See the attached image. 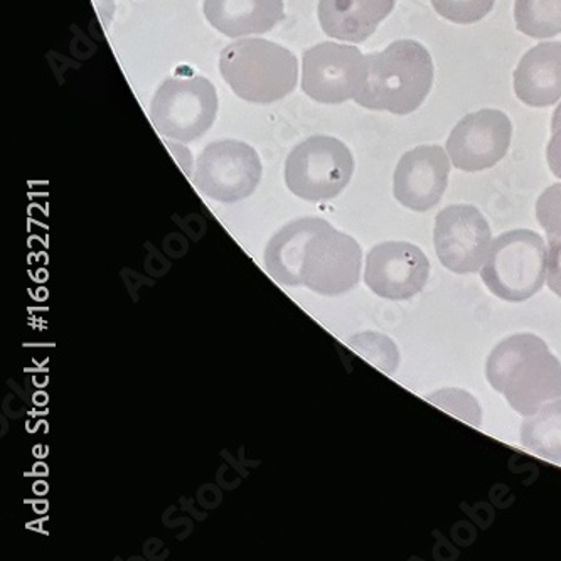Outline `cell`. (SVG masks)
I'll use <instances>...</instances> for the list:
<instances>
[{"mask_svg":"<svg viewBox=\"0 0 561 561\" xmlns=\"http://www.w3.org/2000/svg\"><path fill=\"white\" fill-rule=\"evenodd\" d=\"M547 285L561 297V238H548Z\"/></svg>","mask_w":561,"mask_h":561,"instance_id":"obj_24","label":"cell"},{"mask_svg":"<svg viewBox=\"0 0 561 561\" xmlns=\"http://www.w3.org/2000/svg\"><path fill=\"white\" fill-rule=\"evenodd\" d=\"M522 444L528 453L561 463V397L526 416L522 425Z\"/></svg>","mask_w":561,"mask_h":561,"instance_id":"obj_18","label":"cell"},{"mask_svg":"<svg viewBox=\"0 0 561 561\" xmlns=\"http://www.w3.org/2000/svg\"><path fill=\"white\" fill-rule=\"evenodd\" d=\"M536 218L548 238H561V184H553L538 197Z\"/></svg>","mask_w":561,"mask_h":561,"instance_id":"obj_23","label":"cell"},{"mask_svg":"<svg viewBox=\"0 0 561 561\" xmlns=\"http://www.w3.org/2000/svg\"><path fill=\"white\" fill-rule=\"evenodd\" d=\"M547 161L550 171L561 179V103L551 118V139L548 142Z\"/></svg>","mask_w":561,"mask_h":561,"instance_id":"obj_25","label":"cell"},{"mask_svg":"<svg viewBox=\"0 0 561 561\" xmlns=\"http://www.w3.org/2000/svg\"><path fill=\"white\" fill-rule=\"evenodd\" d=\"M485 378L523 416L561 397V363L543 340L526 332L511 335L492 350Z\"/></svg>","mask_w":561,"mask_h":561,"instance_id":"obj_1","label":"cell"},{"mask_svg":"<svg viewBox=\"0 0 561 561\" xmlns=\"http://www.w3.org/2000/svg\"><path fill=\"white\" fill-rule=\"evenodd\" d=\"M368 61L353 44L321 43L302 58V90L313 102L340 105L362 93Z\"/></svg>","mask_w":561,"mask_h":561,"instance_id":"obj_8","label":"cell"},{"mask_svg":"<svg viewBox=\"0 0 561 561\" xmlns=\"http://www.w3.org/2000/svg\"><path fill=\"white\" fill-rule=\"evenodd\" d=\"M322 222L324 219L321 218L294 219L271 238L263 260L266 272L275 282L284 287L302 285L304 253Z\"/></svg>","mask_w":561,"mask_h":561,"instance_id":"obj_17","label":"cell"},{"mask_svg":"<svg viewBox=\"0 0 561 561\" xmlns=\"http://www.w3.org/2000/svg\"><path fill=\"white\" fill-rule=\"evenodd\" d=\"M438 15L454 24H476L491 14L496 0H431Z\"/></svg>","mask_w":561,"mask_h":561,"instance_id":"obj_21","label":"cell"},{"mask_svg":"<svg viewBox=\"0 0 561 561\" xmlns=\"http://www.w3.org/2000/svg\"><path fill=\"white\" fill-rule=\"evenodd\" d=\"M431 262L425 253L407 241L376 244L366 259V285L383 299H412L425 288Z\"/></svg>","mask_w":561,"mask_h":561,"instance_id":"obj_12","label":"cell"},{"mask_svg":"<svg viewBox=\"0 0 561 561\" xmlns=\"http://www.w3.org/2000/svg\"><path fill=\"white\" fill-rule=\"evenodd\" d=\"M354 174L350 147L334 137L316 136L300 142L285 162V184L304 201L334 199Z\"/></svg>","mask_w":561,"mask_h":561,"instance_id":"obj_6","label":"cell"},{"mask_svg":"<svg viewBox=\"0 0 561 561\" xmlns=\"http://www.w3.org/2000/svg\"><path fill=\"white\" fill-rule=\"evenodd\" d=\"M548 247L535 231L513 230L492 241L481 277L506 302H526L547 282Z\"/></svg>","mask_w":561,"mask_h":561,"instance_id":"obj_4","label":"cell"},{"mask_svg":"<svg viewBox=\"0 0 561 561\" xmlns=\"http://www.w3.org/2000/svg\"><path fill=\"white\" fill-rule=\"evenodd\" d=\"M219 73L234 95L250 103L284 100L299 83L296 55L272 41H234L219 56Z\"/></svg>","mask_w":561,"mask_h":561,"instance_id":"obj_3","label":"cell"},{"mask_svg":"<svg viewBox=\"0 0 561 561\" xmlns=\"http://www.w3.org/2000/svg\"><path fill=\"white\" fill-rule=\"evenodd\" d=\"M218 106V93L208 78H169L150 103V122L165 140L194 142L215 124Z\"/></svg>","mask_w":561,"mask_h":561,"instance_id":"obj_5","label":"cell"},{"mask_svg":"<svg viewBox=\"0 0 561 561\" xmlns=\"http://www.w3.org/2000/svg\"><path fill=\"white\" fill-rule=\"evenodd\" d=\"M397 0H319L322 31L343 43H365L393 12Z\"/></svg>","mask_w":561,"mask_h":561,"instance_id":"obj_15","label":"cell"},{"mask_svg":"<svg viewBox=\"0 0 561 561\" xmlns=\"http://www.w3.org/2000/svg\"><path fill=\"white\" fill-rule=\"evenodd\" d=\"M351 350L356 351L366 362L373 363L381 371L393 375L400 363L398 347L388 335L378 332H362V334L350 337Z\"/></svg>","mask_w":561,"mask_h":561,"instance_id":"obj_20","label":"cell"},{"mask_svg":"<svg viewBox=\"0 0 561 561\" xmlns=\"http://www.w3.org/2000/svg\"><path fill=\"white\" fill-rule=\"evenodd\" d=\"M368 77L354 99L363 108L410 115L431 95L434 61L419 41H394L381 53L366 56Z\"/></svg>","mask_w":561,"mask_h":561,"instance_id":"obj_2","label":"cell"},{"mask_svg":"<svg viewBox=\"0 0 561 561\" xmlns=\"http://www.w3.org/2000/svg\"><path fill=\"white\" fill-rule=\"evenodd\" d=\"M514 93L533 108L561 100V43H540L523 56L514 70Z\"/></svg>","mask_w":561,"mask_h":561,"instance_id":"obj_14","label":"cell"},{"mask_svg":"<svg viewBox=\"0 0 561 561\" xmlns=\"http://www.w3.org/2000/svg\"><path fill=\"white\" fill-rule=\"evenodd\" d=\"M513 124L501 110L484 108L466 115L448 137L447 150L454 168L479 172L494 168L506 157Z\"/></svg>","mask_w":561,"mask_h":561,"instance_id":"obj_11","label":"cell"},{"mask_svg":"<svg viewBox=\"0 0 561 561\" xmlns=\"http://www.w3.org/2000/svg\"><path fill=\"white\" fill-rule=\"evenodd\" d=\"M426 400L470 425H481V407H479L478 400L467 391L447 388V390L435 391Z\"/></svg>","mask_w":561,"mask_h":561,"instance_id":"obj_22","label":"cell"},{"mask_svg":"<svg viewBox=\"0 0 561 561\" xmlns=\"http://www.w3.org/2000/svg\"><path fill=\"white\" fill-rule=\"evenodd\" d=\"M206 19L228 37L265 34L284 19V0H205Z\"/></svg>","mask_w":561,"mask_h":561,"instance_id":"obj_16","label":"cell"},{"mask_svg":"<svg viewBox=\"0 0 561 561\" xmlns=\"http://www.w3.org/2000/svg\"><path fill=\"white\" fill-rule=\"evenodd\" d=\"M362 265L359 243L324 219L304 253L302 287L319 296H343L359 284Z\"/></svg>","mask_w":561,"mask_h":561,"instance_id":"obj_9","label":"cell"},{"mask_svg":"<svg viewBox=\"0 0 561 561\" xmlns=\"http://www.w3.org/2000/svg\"><path fill=\"white\" fill-rule=\"evenodd\" d=\"M450 175V159L440 146H420L398 162L393 194L401 206L423 213L435 208L444 197Z\"/></svg>","mask_w":561,"mask_h":561,"instance_id":"obj_13","label":"cell"},{"mask_svg":"<svg viewBox=\"0 0 561 561\" xmlns=\"http://www.w3.org/2000/svg\"><path fill=\"white\" fill-rule=\"evenodd\" d=\"M434 243L435 253L447 271L476 274L488 259L492 231L476 206H448L435 218Z\"/></svg>","mask_w":561,"mask_h":561,"instance_id":"obj_10","label":"cell"},{"mask_svg":"<svg viewBox=\"0 0 561 561\" xmlns=\"http://www.w3.org/2000/svg\"><path fill=\"white\" fill-rule=\"evenodd\" d=\"M516 30L533 39H550L561 34V0H516Z\"/></svg>","mask_w":561,"mask_h":561,"instance_id":"obj_19","label":"cell"},{"mask_svg":"<svg viewBox=\"0 0 561 561\" xmlns=\"http://www.w3.org/2000/svg\"><path fill=\"white\" fill-rule=\"evenodd\" d=\"M262 174V161L252 146L221 140L209 144L197 157L193 183L205 196L231 205L252 196Z\"/></svg>","mask_w":561,"mask_h":561,"instance_id":"obj_7","label":"cell"}]
</instances>
